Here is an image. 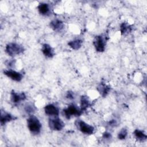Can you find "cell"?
Here are the masks:
<instances>
[{
  "mask_svg": "<svg viewBox=\"0 0 147 147\" xmlns=\"http://www.w3.org/2000/svg\"><path fill=\"white\" fill-rule=\"evenodd\" d=\"M27 127L30 132L34 134H38L42 129V124L38 118L34 115H29L26 121Z\"/></svg>",
  "mask_w": 147,
  "mask_h": 147,
  "instance_id": "obj_1",
  "label": "cell"
},
{
  "mask_svg": "<svg viewBox=\"0 0 147 147\" xmlns=\"http://www.w3.org/2000/svg\"><path fill=\"white\" fill-rule=\"evenodd\" d=\"M5 51L9 56L14 57L23 53L25 51V48L20 44L16 42H9L6 44Z\"/></svg>",
  "mask_w": 147,
  "mask_h": 147,
  "instance_id": "obj_2",
  "label": "cell"
},
{
  "mask_svg": "<svg viewBox=\"0 0 147 147\" xmlns=\"http://www.w3.org/2000/svg\"><path fill=\"white\" fill-rule=\"evenodd\" d=\"M83 111L74 104H71L63 110L64 117L69 119L72 117H79L82 115Z\"/></svg>",
  "mask_w": 147,
  "mask_h": 147,
  "instance_id": "obj_3",
  "label": "cell"
},
{
  "mask_svg": "<svg viewBox=\"0 0 147 147\" xmlns=\"http://www.w3.org/2000/svg\"><path fill=\"white\" fill-rule=\"evenodd\" d=\"M76 128L82 133L86 135H91L94 133L95 128L93 126L86 123L83 120L77 119L75 122Z\"/></svg>",
  "mask_w": 147,
  "mask_h": 147,
  "instance_id": "obj_4",
  "label": "cell"
},
{
  "mask_svg": "<svg viewBox=\"0 0 147 147\" xmlns=\"http://www.w3.org/2000/svg\"><path fill=\"white\" fill-rule=\"evenodd\" d=\"M106 37L103 35L96 36L92 41L95 49L98 52H103L106 49Z\"/></svg>",
  "mask_w": 147,
  "mask_h": 147,
  "instance_id": "obj_5",
  "label": "cell"
},
{
  "mask_svg": "<svg viewBox=\"0 0 147 147\" xmlns=\"http://www.w3.org/2000/svg\"><path fill=\"white\" fill-rule=\"evenodd\" d=\"M48 126L51 130L61 131L65 126L64 122L58 117H51L48 120Z\"/></svg>",
  "mask_w": 147,
  "mask_h": 147,
  "instance_id": "obj_6",
  "label": "cell"
},
{
  "mask_svg": "<svg viewBox=\"0 0 147 147\" xmlns=\"http://www.w3.org/2000/svg\"><path fill=\"white\" fill-rule=\"evenodd\" d=\"M3 74L10 79L17 82H21L23 79V75L21 72H17L12 69L5 70L3 71Z\"/></svg>",
  "mask_w": 147,
  "mask_h": 147,
  "instance_id": "obj_7",
  "label": "cell"
},
{
  "mask_svg": "<svg viewBox=\"0 0 147 147\" xmlns=\"http://www.w3.org/2000/svg\"><path fill=\"white\" fill-rule=\"evenodd\" d=\"M26 99V95L23 92H17L13 90L10 92V100L14 105L19 104L20 102L25 100Z\"/></svg>",
  "mask_w": 147,
  "mask_h": 147,
  "instance_id": "obj_8",
  "label": "cell"
},
{
  "mask_svg": "<svg viewBox=\"0 0 147 147\" xmlns=\"http://www.w3.org/2000/svg\"><path fill=\"white\" fill-rule=\"evenodd\" d=\"M44 110L45 114L48 116L55 117L59 116V109L54 104L49 103L47 105L45 106Z\"/></svg>",
  "mask_w": 147,
  "mask_h": 147,
  "instance_id": "obj_9",
  "label": "cell"
},
{
  "mask_svg": "<svg viewBox=\"0 0 147 147\" xmlns=\"http://www.w3.org/2000/svg\"><path fill=\"white\" fill-rule=\"evenodd\" d=\"M15 119H16V117L11 114L10 113L6 112V111L3 110H1L0 122L2 126L5 125L6 123L11 122V121H13Z\"/></svg>",
  "mask_w": 147,
  "mask_h": 147,
  "instance_id": "obj_10",
  "label": "cell"
},
{
  "mask_svg": "<svg viewBox=\"0 0 147 147\" xmlns=\"http://www.w3.org/2000/svg\"><path fill=\"white\" fill-rule=\"evenodd\" d=\"M49 27L55 32H60L64 28V22L59 19H55L49 22Z\"/></svg>",
  "mask_w": 147,
  "mask_h": 147,
  "instance_id": "obj_11",
  "label": "cell"
},
{
  "mask_svg": "<svg viewBox=\"0 0 147 147\" xmlns=\"http://www.w3.org/2000/svg\"><path fill=\"white\" fill-rule=\"evenodd\" d=\"M96 90L102 97H106L111 90L110 86L104 82H100L96 87Z\"/></svg>",
  "mask_w": 147,
  "mask_h": 147,
  "instance_id": "obj_12",
  "label": "cell"
},
{
  "mask_svg": "<svg viewBox=\"0 0 147 147\" xmlns=\"http://www.w3.org/2000/svg\"><path fill=\"white\" fill-rule=\"evenodd\" d=\"M41 52L42 54L48 58H52L55 56L54 49L48 44H44L42 45Z\"/></svg>",
  "mask_w": 147,
  "mask_h": 147,
  "instance_id": "obj_13",
  "label": "cell"
},
{
  "mask_svg": "<svg viewBox=\"0 0 147 147\" xmlns=\"http://www.w3.org/2000/svg\"><path fill=\"white\" fill-rule=\"evenodd\" d=\"M38 13L42 16H48L51 13V8L49 5L47 3L41 2L37 6Z\"/></svg>",
  "mask_w": 147,
  "mask_h": 147,
  "instance_id": "obj_14",
  "label": "cell"
},
{
  "mask_svg": "<svg viewBox=\"0 0 147 147\" xmlns=\"http://www.w3.org/2000/svg\"><path fill=\"white\" fill-rule=\"evenodd\" d=\"M80 108L83 111H86L91 105L89 98L87 95L81 96L80 99Z\"/></svg>",
  "mask_w": 147,
  "mask_h": 147,
  "instance_id": "obj_15",
  "label": "cell"
},
{
  "mask_svg": "<svg viewBox=\"0 0 147 147\" xmlns=\"http://www.w3.org/2000/svg\"><path fill=\"white\" fill-rule=\"evenodd\" d=\"M133 135L136 140L139 142H144L147 139V136L145 133L138 129H136L134 130Z\"/></svg>",
  "mask_w": 147,
  "mask_h": 147,
  "instance_id": "obj_16",
  "label": "cell"
},
{
  "mask_svg": "<svg viewBox=\"0 0 147 147\" xmlns=\"http://www.w3.org/2000/svg\"><path fill=\"white\" fill-rule=\"evenodd\" d=\"M133 29V27L131 25L126 22H123L121 24L119 30L122 35H126L130 33Z\"/></svg>",
  "mask_w": 147,
  "mask_h": 147,
  "instance_id": "obj_17",
  "label": "cell"
},
{
  "mask_svg": "<svg viewBox=\"0 0 147 147\" xmlns=\"http://www.w3.org/2000/svg\"><path fill=\"white\" fill-rule=\"evenodd\" d=\"M83 44V40L80 38H76L72 40L69 41L68 42V45L74 50H78L79 49Z\"/></svg>",
  "mask_w": 147,
  "mask_h": 147,
  "instance_id": "obj_18",
  "label": "cell"
},
{
  "mask_svg": "<svg viewBox=\"0 0 147 147\" xmlns=\"http://www.w3.org/2000/svg\"><path fill=\"white\" fill-rule=\"evenodd\" d=\"M24 110L28 115H33V114L36 111V107L35 105L32 103H27L24 107Z\"/></svg>",
  "mask_w": 147,
  "mask_h": 147,
  "instance_id": "obj_19",
  "label": "cell"
},
{
  "mask_svg": "<svg viewBox=\"0 0 147 147\" xmlns=\"http://www.w3.org/2000/svg\"><path fill=\"white\" fill-rule=\"evenodd\" d=\"M127 136V130L126 128H122V129L118 133V138L120 140H123L126 139Z\"/></svg>",
  "mask_w": 147,
  "mask_h": 147,
  "instance_id": "obj_20",
  "label": "cell"
},
{
  "mask_svg": "<svg viewBox=\"0 0 147 147\" xmlns=\"http://www.w3.org/2000/svg\"><path fill=\"white\" fill-rule=\"evenodd\" d=\"M66 98H67L69 100H73L75 98V94L74 92L71 91H68L65 95Z\"/></svg>",
  "mask_w": 147,
  "mask_h": 147,
  "instance_id": "obj_21",
  "label": "cell"
},
{
  "mask_svg": "<svg viewBox=\"0 0 147 147\" xmlns=\"http://www.w3.org/2000/svg\"><path fill=\"white\" fill-rule=\"evenodd\" d=\"M5 63L9 68H12L16 64V60L14 59H10L9 60H7Z\"/></svg>",
  "mask_w": 147,
  "mask_h": 147,
  "instance_id": "obj_22",
  "label": "cell"
},
{
  "mask_svg": "<svg viewBox=\"0 0 147 147\" xmlns=\"http://www.w3.org/2000/svg\"><path fill=\"white\" fill-rule=\"evenodd\" d=\"M111 134L108 131H105L102 134V138L105 140H109L111 138Z\"/></svg>",
  "mask_w": 147,
  "mask_h": 147,
  "instance_id": "obj_23",
  "label": "cell"
},
{
  "mask_svg": "<svg viewBox=\"0 0 147 147\" xmlns=\"http://www.w3.org/2000/svg\"><path fill=\"white\" fill-rule=\"evenodd\" d=\"M109 125H110V126H114L117 124V121H116V120L113 119V120L109 121Z\"/></svg>",
  "mask_w": 147,
  "mask_h": 147,
  "instance_id": "obj_24",
  "label": "cell"
}]
</instances>
